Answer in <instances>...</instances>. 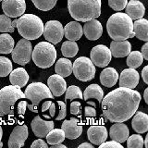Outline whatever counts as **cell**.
<instances>
[{"mask_svg":"<svg viewBox=\"0 0 148 148\" xmlns=\"http://www.w3.org/2000/svg\"><path fill=\"white\" fill-rule=\"evenodd\" d=\"M28 138V127L25 124L17 125L9 136L8 145L9 148H20L24 145Z\"/></svg>","mask_w":148,"mask_h":148,"instance_id":"4fadbf2b","label":"cell"},{"mask_svg":"<svg viewBox=\"0 0 148 148\" xmlns=\"http://www.w3.org/2000/svg\"><path fill=\"white\" fill-rule=\"evenodd\" d=\"M82 30L86 38L91 41L99 39L103 34V27H102L100 21H97L96 18H92V20L86 21Z\"/></svg>","mask_w":148,"mask_h":148,"instance_id":"ac0fdd59","label":"cell"},{"mask_svg":"<svg viewBox=\"0 0 148 148\" xmlns=\"http://www.w3.org/2000/svg\"><path fill=\"white\" fill-rule=\"evenodd\" d=\"M17 21H18V20H14L13 21H12V26L15 28L16 26H17Z\"/></svg>","mask_w":148,"mask_h":148,"instance_id":"9f6ffc18","label":"cell"},{"mask_svg":"<svg viewBox=\"0 0 148 148\" xmlns=\"http://www.w3.org/2000/svg\"><path fill=\"white\" fill-rule=\"evenodd\" d=\"M2 9L9 18H18L26 10L25 0H2Z\"/></svg>","mask_w":148,"mask_h":148,"instance_id":"7c38bea8","label":"cell"},{"mask_svg":"<svg viewBox=\"0 0 148 148\" xmlns=\"http://www.w3.org/2000/svg\"><path fill=\"white\" fill-rule=\"evenodd\" d=\"M27 108V102L25 100H21L17 105V111L18 115H24Z\"/></svg>","mask_w":148,"mask_h":148,"instance_id":"7bdbcfd3","label":"cell"},{"mask_svg":"<svg viewBox=\"0 0 148 148\" xmlns=\"http://www.w3.org/2000/svg\"><path fill=\"white\" fill-rule=\"evenodd\" d=\"M49 117L50 118H52V117H54V116H55V114H56V106H55V104L53 103V102H52V103H51V105H50V106H49ZM48 117V118H49Z\"/></svg>","mask_w":148,"mask_h":148,"instance_id":"c3c4849f","label":"cell"},{"mask_svg":"<svg viewBox=\"0 0 148 148\" xmlns=\"http://www.w3.org/2000/svg\"><path fill=\"white\" fill-rule=\"evenodd\" d=\"M81 109V103L78 101H73L71 103V113L72 115H78L80 113Z\"/></svg>","mask_w":148,"mask_h":148,"instance_id":"b9f144b4","label":"cell"},{"mask_svg":"<svg viewBox=\"0 0 148 148\" xmlns=\"http://www.w3.org/2000/svg\"><path fill=\"white\" fill-rule=\"evenodd\" d=\"M66 95H65V100H75V99H83V95L81 89L78 86L75 85H71L66 89Z\"/></svg>","mask_w":148,"mask_h":148,"instance_id":"836d02e7","label":"cell"},{"mask_svg":"<svg viewBox=\"0 0 148 148\" xmlns=\"http://www.w3.org/2000/svg\"><path fill=\"white\" fill-rule=\"evenodd\" d=\"M56 73L58 74L63 78L69 76L72 73V63L69 59L67 58H59L55 67Z\"/></svg>","mask_w":148,"mask_h":148,"instance_id":"f1b7e54d","label":"cell"},{"mask_svg":"<svg viewBox=\"0 0 148 148\" xmlns=\"http://www.w3.org/2000/svg\"><path fill=\"white\" fill-rule=\"evenodd\" d=\"M100 148H123L122 145L119 142H116V141H108V142H104L102 143L100 145H98Z\"/></svg>","mask_w":148,"mask_h":148,"instance_id":"60d3db41","label":"cell"},{"mask_svg":"<svg viewBox=\"0 0 148 148\" xmlns=\"http://www.w3.org/2000/svg\"><path fill=\"white\" fill-rule=\"evenodd\" d=\"M132 51V45L129 41H113L110 44L111 55L115 58H124Z\"/></svg>","mask_w":148,"mask_h":148,"instance_id":"44dd1931","label":"cell"},{"mask_svg":"<svg viewBox=\"0 0 148 148\" xmlns=\"http://www.w3.org/2000/svg\"><path fill=\"white\" fill-rule=\"evenodd\" d=\"M24 98L25 95L20 87L8 85L2 88L0 90V118L14 114L17 101Z\"/></svg>","mask_w":148,"mask_h":148,"instance_id":"5b68a950","label":"cell"},{"mask_svg":"<svg viewBox=\"0 0 148 148\" xmlns=\"http://www.w3.org/2000/svg\"><path fill=\"white\" fill-rule=\"evenodd\" d=\"M143 145H145L146 148H148V135H146L145 140H143Z\"/></svg>","mask_w":148,"mask_h":148,"instance_id":"db71d44e","label":"cell"},{"mask_svg":"<svg viewBox=\"0 0 148 148\" xmlns=\"http://www.w3.org/2000/svg\"><path fill=\"white\" fill-rule=\"evenodd\" d=\"M15 28L12 26V21L7 15H0V32H13Z\"/></svg>","mask_w":148,"mask_h":148,"instance_id":"8d00e7d4","label":"cell"},{"mask_svg":"<svg viewBox=\"0 0 148 148\" xmlns=\"http://www.w3.org/2000/svg\"><path fill=\"white\" fill-rule=\"evenodd\" d=\"M46 142L48 145H57V143H62L65 140V133L61 129H52L45 136Z\"/></svg>","mask_w":148,"mask_h":148,"instance_id":"4dcf8cb0","label":"cell"},{"mask_svg":"<svg viewBox=\"0 0 148 148\" xmlns=\"http://www.w3.org/2000/svg\"><path fill=\"white\" fill-rule=\"evenodd\" d=\"M142 78L143 82L145 83H148V66H145L142 71Z\"/></svg>","mask_w":148,"mask_h":148,"instance_id":"7dc6e473","label":"cell"},{"mask_svg":"<svg viewBox=\"0 0 148 148\" xmlns=\"http://www.w3.org/2000/svg\"><path fill=\"white\" fill-rule=\"evenodd\" d=\"M111 58L110 49L104 45H97L91 50V60L96 67H106L111 61Z\"/></svg>","mask_w":148,"mask_h":148,"instance_id":"8fae6325","label":"cell"},{"mask_svg":"<svg viewBox=\"0 0 148 148\" xmlns=\"http://www.w3.org/2000/svg\"><path fill=\"white\" fill-rule=\"evenodd\" d=\"M54 126L53 121H46L41 119L39 116L34 117L31 123V127L34 135L39 138H45L51 130L54 129Z\"/></svg>","mask_w":148,"mask_h":148,"instance_id":"2e32d148","label":"cell"},{"mask_svg":"<svg viewBox=\"0 0 148 148\" xmlns=\"http://www.w3.org/2000/svg\"><path fill=\"white\" fill-rule=\"evenodd\" d=\"M84 147H87V148H94V145H92V143H83L82 145H79V148H84Z\"/></svg>","mask_w":148,"mask_h":148,"instance_id":"f907efd6","label":"cell"},{"mask_svg":"<svg viewBox=\"0 0 148 148\" xmlns=\"http://www.w3.org/2000/svg\"><path fill=\"white\" fill-rule=\"evenodd\" d=\"M61 130L65 133V137L71 140H74L80 137L82 132V126L80 124L78 119H71L69 120H64L61 125Z\"/></svg>","mask_w":148,"mask_h":148,"instance_id":"9a60e30c","label":"cell"},{"mask_svg":"<svg viewBox=\"0 0 148 148\" xmlns=\"http://www.w3.org/2000/svg\"><path fill=\"white\" fill-rule=\"evenodd\" d=\"M64 35L69 41H78L83 34V30L80 22L71 21L63 27Z\"/></svg>","mask_w":148,"mask_h":148,"instance_id":"603a6c76","label":"cell"},{"mask_svg":"<svg viewBox=\"0 0 148 148\" xmlns=\"http://www.w3.org/2000/svg\"><path fill=\"white\" fill-rule=\"evenodd\" d=\"M58 104L59 106V112L57 117V120H61L66 118L67 116V106L63 101H58Z\"/></svg>","mask_w":148,"mask_h":148,"instance_id":"ab89813d","label":"cell"},{"mask_svg":"<svg viewBox=\"0 0 148 148\" xmlns=\"http://www.w3.org/2000/svg\"><path fill=\"white\" fill-rule=\"evenodd\" d=\"M143 58L141 52L139 51H131L127 58V66L132 69H137L143 64Z\"/></svg>","mask_w":148,"mask_h":148,"instance_id":"d6a6232c","label":"cell"},{"mask_svg":"<svg viewBox=\"0 0 148 148\" xmlns=\"http://www.w3.org/2000/svg\"><path fill=\"white\" fill-rule=\"evenodd\" d=\"M79 51L78 45L75 41H66L61 46V53L66 58H73L77 55Z\"/></svg>","mask_w":148,"mask_h":148,"instance_id":"1f68e13d","label":"cell"},{"mask_svg":"<svg viewBox=\"0 0 148 148\" xmlns=\"http://www.w3.org/2000/svg\"><path fill=\"white\" fill-rule=\"evenodd\" d=\"M15 46V42L12 36L8 32H4L0 35V54H9Z\"/></svg>","mask_w":148,"mask_h":148,"instance_id":"f546056e","label":"cell"},{"mask_svg":"<svg viewBox=\"0 0 148 148\" xmlns=\"http://www.w3.org/2000/svg\"><path fill=\"white\" fill-rule=\"evenodd\" d=\"M125 8H126V14L132 21L140 20L143 17L145 12V6L139 0H131L127 3Z\"/></svg>","mask_w":148,"mask_h":148,"instance_id":"7402d4cb","label":"cell"},{"mask_svg":"<svg viewBox=\"0 0 148 148\" xmlns=\"http://www.w3.org/2000/svg\"><path fill=\"white\" fill-rule=\"evenodd\" d=\"M141 53L143 55V58L145 60H148V43H146L142 46V51Z\"/></svg>","mask_w":148,"mask_h":148,"instance_id":"bcb514c9","label":"cell"},{"mask_svg":"<svg viewBox=\"0 0 148 148\" xmlns=\"http://www.w3.org/2000/svg\"><path fill=\"white\" fill-rule=\"evenodd\" d=\"M132 127L137 133L146 132L148 131V115L143 112H137L132 120Z\"/></svg>","mask_w":148,"mask_h":148,"instance_id":"d4e9b609","label":"cell"},{"mask_svg":"<svg viewBox=\"0 0 148 148\" xmlns=\"http://www.w3.org/2000/svg\"><path fill=\"white\" fill-rule=\"evenodd\" d=\"M143 98H145V103L148 104V88L145 90V95H143Z\"/></svg>","mask_w":148,"mask_h":148,"instance_id":"f5cc1de1","label":"cell"},{"mask_svg":"<svg viewBox=\"0 0 148 148\" xmlns=\"http://www.w3.org/2000/svg\"><path fill=\"white\" fill-rule=\"evenodd\" d=\"M51 103H52V101H45L43 103V106H42V111L45 112V111L49 109V106H50Z\"/></svg>","mask_w":148,"mask_h":148,"instance_id":"681fc988","label":"cell"},{"mask_svg":"<svg viewBox=\"0 0 148 148\" xmlns=\"http://www.w3.org/2000/svg\"><path fill=\"white\" fill-rule=\"evenodd\" d=\"M119 81V73L114 68H105L100 74V82L106 87H112Z\"/></svg>","mask_w":148,"mask_h":148,"instance_id":"484cf974","label":"cell"},{"mask_svg":"<svg viewBox=\"0 0 148 148\" xmlns=\"http://www.w3.org/2000/svg\"><path fill=\"white\" fill-rule=\"evenodd\" d=\"M12 71V63L8 58L0 57V77H6Z\"/></svg>","mask_w":148,"mask_h":148,"instance_id":"d590c367","label":"cell"},{"mask_svg":"<svg viewBox=\"0 0 148 148\" xmlns=\"http://www.w3.org/2000/svg\"><path fill=\"white\" fill-rule=\"evenodd\" d=\"M0 1H2V0H0Z\"/></svg>","mask_w":148,"mask_h":148,"instance_id":"680465c9","label":"cell"},{"mask_svg":"<svg viewBox=\"0 0 148 148\" xmlns=\"http://www.w3.org/2000/svg\"><path fill=\"white\" fill-rule=\"evenodd\" d=\"M141 99L139 92L119 86L103 97L102 111L111 122L127 121L136 113Z\"/></svg>","mask_w":148,"mask_h":148,"instance_id":"6da1fadb","label":"cell"},{"mask_svg":"<svg viewBox=\"0 0 148 148\" xmlns=\"http://www.w3.org/2000/svg\"><path fill=\"white\" fill-rule=\"evenodd\" d=\"M32 59L37 67L47 69L52 66L57 59V50L49 42H40L32 50Z\"/></svg>","mask_w":148,"mask_h":148,"instance_id":"52a82bcc","label":"cell"},{"mask_svg":"<svg viewBox=\"0 0 148 148\" xmlns=\"http://www.w3.org/2000/svg\"><path fill=\"white\" fill-rule=\"evenodd\" d=\"M82 95L83 99L85 101H88L90 99H95L98 103H101V101L104 97V91L98 84H91L86 88Z\"/></svg>","mask_w":148,"mask_h":148,"instance_id":"83f0119b","label":"cell"},{"mask_svg":"<svg viewBox=\"0 0 148 148\" xmlns=\"http://www.w3.org/2000/svg\"><path fill=\"white\" fill-rule=\"evenodd\" d=\"M66 148L67 146L66 145H62V143H57V145H51V148Z\"/></svg>","mask_w":148,"mask_h":148,"instance_id":"816d5d0a","label":"cell"},{"mask_svg":"<svg viewBox=\"0 0 148 148\" xmlns=\"http://www.w3.org/2000/svg\"><path fill=\"white\" fill-rule=\"evenodd\" d=\"M47 86L54 96H61L67 89V82L58 74H54L47 80Z\"/></svg>","mask_w":148,"mask_h":148,"instance_id":"d6986e66","label":"cell"},{"mask_svg":"<svg viewBox=\"0 0 148 148\" xmlns=\"http://www.w3.org/2000/svg\"><path fill=\"white\" fill-rule=\"evenodd\" d=\"M24 95L25 98L31 102V104H27V108L34 113L38 112V106L43 100L54 98L48 86L43 82L31 83L27 86Z\"/></svg>","mask_w":148,"mask_h":148,"instance_id":"8992f818","label":"cell"},{"mask_svg":"<svg viewBox=\"0 0 148 148\" xmlns=\"http://www.w3.org/2000/svg\"><path fill=\"white\" fill-rule=\"evenodd\" d=\"M20 34L27 40H35L43 34L44 23L34 14H24L18 18L17 26Z\"/></svg>","mask_w":148,"mask_h":148,"instance_id":"277c9868","label":"cell"},{"mask_svg":"<svg viewBox=\"0 0 148 148\" xmlns=\"http://www.w3.org/2000/svg\"><path fill=\"white\" fill-rule=\"evenodd\" d=\"M3 147V143L2 142H0V148Z\"/></svg>","mask_w":148,"mask_h":148,"instance_id":"6f0895ef","label":"cell"},{"mask_svg":"<svg viewBox=\"0 0 148 148\" xmlns=\"http://www.w3.org/2000/svg\"><path fill=\"white\" fill-rule=\"evenodd\" d=\"M32 53V46L30 40L22 38L14 46L11 52V56L14 62L21 65V66H25L31 61Z\"/></svg>","mask_w":148,"mask_h":148,"instance_id":"9c48e42d","label":"cell"},{"mask_svg":"<svg viewBox=\"0 0 148 148\" xmlns=\"http://www.w3.org/2000/svg\"><path fill=\"white\" fill-rule=\"evenodd\" d=\"M85 116L86 117H89V118H95L96 116V110L95 108L92 106H85Z\"/></svg>","mask_w":148,"mask_h":148,"instance_id":"f6af8a7d","label":"cell"},{"mask_svg":"<svg viewBox=\"0 0 148 148\" xmlns=\"http://www.w3.org/2000/svg\"><path fill=\"white\" fill-rule=\"evenodd\" d=\"M87 137L92 145H100L108 139V130L103 125H92L88 129Z\"/></svg>","mask_w":148,"mask_h":148,"instance_id":"e0dca14e","label":"cell"},{"mask_svg":"<svg viewBox=\"0 0 148 148\" xmlns=\"http://www.w3.org/2000/svg\"><path fill=\"white\" fill-rule=\"evenodd\" d=\"M43 34L45 40L52 45L58 44L64 36L63 26L58 21H49L44 26Z\"/></svg>","mask_w":148,"mask_h":148,"instance_id":"30bf717a","label":"cell"},{"mask_svg":"<svg viewBox=\"0 0 148 148\" xmlns=\"http://www.w3.org/2000/svg\"><path fill=\"white\" fill-rule=\"evenodd\" d=\"M128 0H108L109 7L116 11H121L125 8Z\"/></svg>","mask_w":148,"mask_h":148,"instance_id":"f35d334b","label":"cell"},{"mask_svg":"<svg viewBox=\"0 0 148 148\" xmlns=\"http://www.w3.org/2000/svg\"><path fill=\"white\" fill-rule=\"evenodd\" d=\"M106 30L114 41H123L135 36L132 20L122 12L115 13L109 17L106 22Z\"/></svg>","mask_w":148,"mask_h":148,"instance_id":"7a4b0ae2","label":"cell"},{"mask_svg":"<svg viewBox=\"0 0 148 148\" xmlns=\"http://www.w3.org/2000/svg\"><path fill=\"white\" fill-rule=\"evenodd\" d=\"M130 135L129 128L123 122H115L109 130V136L111 140L122 143L126 142Z\"/></svg>","mask_w":148,"mask_h":148,"instance_id":"ffe728a7","label":"cell"},{"mask_svg":"<svg viewBox=\"0 0 148 148\" xmlns=\"http://www.w3.org/2000/svg\"><path fill=\"white\" fill-rule=\"evenodd\" d=\"M2 136H3V130H2V127L0 126V142L2 140Z\"/></svg>","mask_w":148,"mask_h":148,"instance_id":"11a10c76","label":"cell"},{"mask_svg":"<svg viewBox=\"0 0 148 148\" xmlns=\"http://www.w3.org/2000/svg\"><path fill=\"white\" fill-rule=\"evenodd\" d=\"M71 16L77 21L86 22L101 14V0H68Z\"/></svg>","mask_w":148,"mask_h":148,"instance_id":"3957f363","label":"cell"},{"mask_svg":"<svg viewBox=\"0 0 148 148\" xmlns=\"http://www.w3.org/2000/svg\"><path fill=\"white\" fill-rule=\"evenodd\" d=\"M9 81L12 85L22 88L29 81V75L24 68H17L9 73Z\"/></svg>","mask_w":148,"mask_h":148,"instance_id":"cb8c5ba5","label":"cell"},{"mask_svg":"<svg viewBox=\"0 0 148 148\" xmlns=\"http://www.w3.org/2000/svg\"><path fill=\"white\" fill-rule=\"evenodd\" d=\"M72 72L78 80L88 82L95 78V67L91 59L86 57H80L72 64Z\"/></svg>","mask_w":148,"mask_h":148,"instance_id":"ba28073f","label":"cell"},{"mask_svg":"<svg viewBox=\"0 0 148 148\" xmlns=\"http://www.w3.org/2000/svg\"><path fill=\"white\" fill-rule=\"evenodd\" d=\"M133 32L138 39L142 41H148V21L145 18H140L133 23Z\"/></svg>","mask_w":148,"mask_h":148,"instance_id":"4316f807","label":"cell"},{"mask_svg":"<svg viewBox=\"0 0 148 148\" xmlns=\"http://www.w3.org/2000/svg\"><path fill=\"white\" fill-rule=\"evenodd\" d=\"M32 148H48V145L42 139H37L32 143Z\"/></svg>","mask_w":148,"mask_h":148,"instance_id":"ee69618b","label":"cell"},{"mask_svg":"<svg viewBox=\"0 0 148 148\" xmlns=\"http://www.w3.org/2000/svg\"><path fill=\"white\" fill-rule=\"evenodd\" d=\"M139 80H140V75L135 69L129 68L122 71L119 75V84L120 87H126L130 89H134L137 85Z\"/></svg>","mask_w":148,"mask_h":148,"instance_id":"5bb4252c","label":"cell"},{"mask_svg":"<svg viewBox=\"0 0 148 148\" xmlns=\"http://www.w3.org/2000/svg\"><path fill=\"white\" fill-rule=\"evenodd\" d=\"M128 148H142L143 146V139L142 134H133L127 139Z\"/></svg>","mask_w":148,"mask_h":148,"instance_id":"74e56055","label":"cell"},{"mask_svg":"<svg viewBox=\"0 0 148 148\" xmlns=\"http://www.w3.org/2000/svg\"><path fill=\"white\" fill-rule=\"evenodd\" d=\"M32 3L38 9L42 11L51 10L57 4L58 0H32Z\"/></svg>","mask_w":148,"mask_h":148,"instance_id":"e575fe53","label":"cell"}]
</instances>
